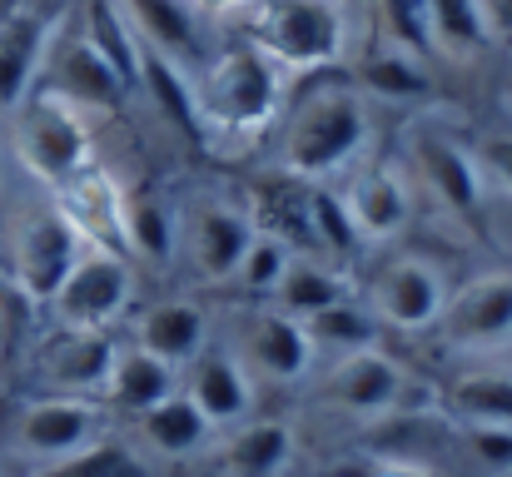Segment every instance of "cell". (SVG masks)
<instances>
[{"mask_svg": "<svg viewBox=\"0 0 512 477\" xmlns=\"http://www.w3.org/2000/svg\"><path fill=\"white\" fill-rule=\"evenodd\" d=\"M135 348L165 358L170 368L179 363H194L204 348H209V314L189 299H170V304H155L145 309L135 323Z\"/></svg>", "mask_w": 512, "mask_h": 477, "instance_id": "18", "label": "cell"}, {"mask_svg": "<svg viewBox=\"0 0 512 477\" xmlns=\"http://www.w3.org/2000/svg\"><path fill=\"white\" fill-rule=\"evenodd\" d=\"M80 35H85L90 50L115 70V80H120L125 90L140 85L145 45L135 40V30H130V20H125V10H120L115 0H90V5H85V30H80Z\"/></svg>", "mask_w": 512, "mask_h": 477, "instance_id": "23", "label": "cell"}, {"mask_svg": "<svg viewBox=\"0 0 512 477\" xmlns=\"http://www.w3.org/2000/svg\"><path fill=\"white\" fill-rule=\"evenodd\" d=\"M443 333L453 348H498L512 338V274H488L468 284L448 309H443Z\"/></svg>", "mask_w": 512, "mask_h": 477, "instance_id": "9", "label": "cell"}, {"mask_svg": "<svg viewBox=\"0 0 512 477\" xmlns=\"http://www.w3.org/2000/svg\"><path fill=\"white\" fill-rule=\"evenodd\" d=\"M125 244H130L135 254L155 259V264H165L174 254V219L155 194L125 199Z\"/></svg>", "mask_w": 512, "mask_h": 477, "instance_id": "32", "label": "cell"}, {"mask_svg": "<svg viewBox=\"0 0 512 477\" xmlns=\"http://www.w3.org/2000/svg\"><path fill=\"white\" fill-rule=\"evenodd\" d=\"M130 264L110 249H85L80 264L70 269V279L60 284V294L50 299V309L60 318V328H105L110 318L125 314L130 304Z\"/></svg>", "mask_w": 512, "mask_h": 477, "instance_id": "6", "label": "cell"}, {"mask_svg": "<svg viewBox=\"0 0 512 477\" xmlns=\"http://www.w3.org/2000/svg\"><path fill=\"white\" fill-rule=\"evenodd\" d=\"M348 214H353V229H358V239H393L403 224H408V214H413V204H408V189H403V179L393 174V169H368V174H358L353 184H348Z\"/></svg>", "mask_w": 512, "mask_h": 477, "instance_id": "20", "label": "cell"}, {"mask_svg": "<svg viewBox=\"0 0 512 477\" xmlns=\"http://www.w3.org/2000/svg\"><path fill=\"white\" fill-rule=\"evenodd\" d=\"M115 358H120V348L110 343L105 328H60V338L45 343L40 368L65 398H85L110 383Z\"/></svg>", "mask_w": 512, "mask_h": 477, "instance_id": "10", "label": "cell"}, {"mask_svg": "<svg viewBox=\"0 0 512 477\" xmlns=\"http://www.w3.org/2000/svg\"><path fill=\"white\" fill-rule=\"evenodd\" d=\"M309 338H314V348H334L339 358L348 353H363V348H373L378 343V314H368V309H358V304H334V309H324V314H314L309 323Z\"/></svg>", "mask_w": 512, "mask_h": 477, "instance_id": "31", "label": "cell"}, {"mask_svg": "<svg viewBox=\"0 0 512 477\" xmlns=\"http://www.w3.org/2000/svg\"><path fill=\"white\" fill-rule=\"evenodd\" d=\"M140 85H150V95H155V105H160V115L170 120L179 135H189V140H204V110H199V90L189 85V75H184V65H174L165 55H155V50H145V60H140Z\"/></svg>", "mask_w": 512, "mask_h": 477, "instance_id": "25", "label": "cell"}, {"mask_svg": "<svg viewBox=\"0 0 512 477\" xmlns=\"http://www.w3.org/2000/svg\"><path fill=\"white\" fill-rule=\"evenodd\" d=\"M199 110H204V125H219V130H259L274 105H279V65L269 60L264 45L254 40H239L229 50H219L204 75H199Z\"/></svg>", "mask_w": 512, "mask_h": 477, "instance_id": "2", "label": "cell"}, {"mask_svg": "<svg viewBox=\"0 0 512 477\" xmlns=\"http://www.w3.org/2000/svg\"><path fill=\"white\" fill-rule=\"evenodd\" d=\"M289 264H294V254H289V244H284V239L254 234V244H249V254H244V264H239V274H234V279H239L249 294H274V289L284 284Z\"/></svg>", "mask_w": 512, "mask_h": 477, "instance_id": "35", "label": "cell"}, {"mask_svg": "<svg viewBox=\"0 0 512 477\" xmlns=\"http://www.w3.org/2000/svg\"><path fill=\"white\" fill-rule=\"evenodd\" d=\"M20 159L45 184H70L80 169H90V135H85L75 105L55 100L50 90L40 100H30L25 120H20Z\"/></svg>", "mask_w": 512, "mask_h": 477, "instance_id": "5", "label": "cell"}, {"mask_svg": "<svg viewBox=\"0 0 512 477\" xmlns=\"http://www.w3.org/2000/svg\"><path fill=\"white\" fill-rule=\"evenodd\" d=\"M85 254V234L75 229V219L65 209H40L20 224L15 234V289L30 304H50L60 294V284L70 279V269Z\"/></svg>", "mask_w": 512, "mask_h": 477, "instance_id": "3", "label": "cell"}, {"mask_svg": "<svg viewBox=\"0 0 512 477\" xmlns=\"http://www.w3.org/2000/svg\"><path fill=\"white\" fill-rule=\"evenodd\" d=\"M363 80H368V90H378V95H423V70H418V60L403 55V50L373 55V60L363 65Z\"/></svg>", "mask_w": 512, "mask_h": 477, "instance_id": "37", "label": "cell"}, {"mask_svg": "<svg viewBox=\"0 0 512 477\" xmlns=\"http://www.w3.org/2000/svg\"><path fill=\"white\" fill-rule=\"evenodd\" d=\"M40 477H145V463L125 448V443H90L60 463H45Z\"/></svg>", "mask_w": 512, "mask_h": 477, "instance_id": "33", "label": "cell"}, {"mask_svg": "<svg viewBox=\"0 0 512 477\" xmlns=\"http://www.w3.org/2000/svg\"><path fill=\"white\" fill-rule=\"evenodd\" d=\"M413 159L428 179V189L453 209V214H473L483 204V164L468 145H458L443 130H423L413 140Z\"/></svg>", "mask_w": 512, "mask_h": 477, "instance_id": "15", "label": "cell"}, {"mask_svg": "<svg viewBox=\"0 0 512 477\" xmlns=\"http://www.w3.org/2000/svg\"><path fill=\"white\" fill-rule=\"evenodd\" d=\"M378 15H383L388 50H403V55H413V60L433 50V35H428V0H378Z\"/></svg>", "mask_w": 512, "mask_h": 477, "instance_id": "34", "label": "cell"}, {"mask_svg": "<svg viewBox=\"0 0 512 477\" xmlns=\"http://www.w3.org/2000/svg\"><path fill=\"white\" fill-rule=\"evenodd\" d=\"M468 448H473L478 463L493 468V473H508L512 468V428H488V423H478V428H468Z\"/></svg>", "mask_w": 512, "mask_h": 477, "instance_id": "38", "label": "cell"}, {"mask_svg": "<svg viewBox=\"0 0 512 477\" xmlns=\"http://www.w3.org/2000/svg\"><path fill=\"white\" fill-rule=\"evenodd\" d=\"M314 353L319 348H314L309 328L279 309L249 314V323H244V358H249V368H259L274 383H299L314 368Z\"/></svg>", "mask_w": 512, "mask_h": 477, "instance_id": "12", "label": "cell"}, {"mask_svg": "<svg viewBox=\"0 0 512 477\" xmlns=\"http://www.w3.org/2000/svg\"><path fill=\"white\" fill-rule=\"evenodd\" d=\"M254 224L239 214V209H229V204H199V209H189V259H194V269L209 279V284H219V279H234L239 274V264H244V254H249V244H254Z\"/></svg>", "mask_w": 512, "mask_h": 477, "instance_id": "13", "label": "cell"}, {"mask_svg": "<svg viewBox=\"0 0 512 477\" xmlns=\"http://www.w3.org/2000/svg\"><path fill=\"white\" fill-rule=\"evenodd\" d=\"M259 209H264V234L269 239H284V244L309 239L314 244V189H309V179L289 174V179L264 184Z\"/></svg>", "mask_w": 512, "mask_h": 477, "instance_id": "28", "label": "cell"}, {"mask_svg": "<svg viewBox=\"0 0 512 477\" xmlns=\"http://www.w3.org/2000/svg\"><path fill=\"white\" fill-rule=\"evenodd\" d=\"M135 30V40L174 65L204 60V25L194 15V0H115Z\"/></svg>", "mask_w": 512, "mask_h": 477, "instance_id": "14", "label": "cell"}, {"mask_svg": "<svg viewBox=\"0 0 512 477\" xmlns=\"http://www.w3.org/2000/svg\"><path fill=\"white\" fill-rule=\"evenodd\" d=\"M105 393H110V403H115L120 413L145 418L155 403H165V398L174 393V368L165 363V358L145 353V348H120Z\"/></svg>", "mask_w": 512, "mask_h": 477, "instance_id": "21", "label": "cell"}, {"mask_svg": "<svg viewBox=\"0 0 512 477\" xmlns=\"http://www.w3.org/2000/svg\"><path fill=\"white\" fill-rule=\"evenodd\" d=\"M90 443H100V408L90 398H40L15 418V448L40 463H60Z\"/></svg>", "mask_w": 512, "mask_h": 477, "instance_id": "7", "label": "cell"}, {"mask_svg": "<svg viewBox=\"0 0 512 477\" xmlns=\"http://www.w3.org/2000/svg\"><path fill=\"white\" fill-rule=\"evenodd\" d=\"M259 45L269 60L284 65H329L343 50V10L339 0H269L264 5V35Z\"/></svg>", "mask_w": 512, "mask_h": 477, "instance_id": "4", "label": "cell"}, {"mask_svg": "<svg viewBox=\"0 0 512 477\" xmlns=\"http://www.w3.org/2000/svg\"><path fill=\"white\" fill-rule=\"evenodd\" d=\"M294 458V428L279 418L264 423H244L229 443H224V468L234 477H279Z\"/></svg>", "mask_w": 512, "mask_h": 477, "instance_id": "24", "label": "cell"}, {"mask_svg": "<svg viewBox=\"0 0 512 477\" xmlns=\"http://www.w3.org/2000/svg\"><path fill=\"white\" fill-rule=\"evenodd\" d=\"M428 35L448 55H483L493 40L478 0H428Z\"/></svg>", "mask_w": 512, "mask_h": 477, "instance_id": "30", "label": "cell"}, {"mask_svg": "<svg viewBox=\"0 0 512 477\" xmlns=\"http://www.w3.org/2000/svg\"><path fill=\"white\" fill-rule=\"evenodd\" d=\"M274 299H279V314L309 323L314 314H324V309L343 304V299H348V289H343V279L334 274V269L309 264V259H294V264H289V274H284V284L274 289Z\"/></svg>", "mask_w": 512, "mask_h": 477, "instance_id": "27", "label": "cell"}, {"mask_svg": "<svg viewBox=\"0 0 512 477\" xmlns=\"http://www.w3.org/2000/svg\"><path fill=\"white\" fill-rule=\"evenodd\" d=\"M65 189V214L75 219V229L85 239H125V199L120 189L100 174V169H80Z\"/></svg>", "mask_w": 512, "mask_h": 477, "instance_id": "22", "label": "cell"}, {"mask_svg": "<svg viewBox=\"0 0 512 477\" xmlns=\"http://www.w3.org/2000/svg\"><path fill=\"white\" fill-rule=\"evenodd\" d=\"M194 408L209 418V428H239L249 418V403H254V383H249V368L244 358H234L229 348H204L194 363H189V388Z\"/></svg>", "mask_w": 512, "mask_h": 477, "instance_id": "11", "label": "cell"}, {"mask_svg": "<svg viewBox=\"0 0 512 477\" xmlns=\"http://www.w3.org/2000/svg\"><path fill=\"white\" fill-rule=\"evenodd\" d=\"M50 50V20L35 10H15L0 20V110L25 105L30 80Z\"/></svg>", "mask_w": 512, "mask_h": 477, "instance_id": "19", "label": "cell"}, {"mask_svg": "<svg viewBox=\"0 0 512 477\" xmlns=\"http://www.w3.org/2000/svg\"><path fill=\"white\" fill-rule=\"evenodd\" d=\"M483 5V20L493 35H508L512 40V0H478Z\"/></svg>", "mask_w": 512, "mask_h": 477, "instance_id": "40", "label": "cell"}, {"mask_svg": "<svg viewBox=\"0 0 512 477\" xmlns=\"http://www.w3.org/2000/svg\"><path fill=\"white\" fill-rule=\"evenodd\" d=\"M448 309L443 274L423 259H393L373 284V314L393 328H433Z\"/></svg>", "mask_w": 512, "mask_h": 477, "instance_id": "8", "label": "cell"}, {"mask_svg": "<svg viewBox=\"0 0 512 477\" xmlns=\"http://www.w3.org/2000/svg\"><path fill=\"white\" fill-rule=\"evenodd\" d=\"M140 433H145V443H150L155 453H165V458H189V453H199V448L214 438L209 418L194 408L189 393H170L165 403H155V408L140 418Z\"/></svg>", "mask_w": 512, "mask_h": 477, "instance_id": "26", "label": "cell"}, {"mask_svg": "<svg viewBox=\"0 0 512 477\" xmlns=\"http://www.w3.org/2000/svg\"><path fill=\"white\" fill-rule=\"evenodd\" d=\"M473 155H478V164H483V169H488V174H493V179L512 194V135H493V140H483Z\"/></svg>", "mask_w": 512, "mask_h": 477, "instance_id": "39", "label": "cell"}, {"mask_svg": "<svg viewBox=\"0 0 512 477\" xmlns=\"http://www.w3.org/2000/svg\"><path fill=\"white\" fill-rule=\"evenodd\" d=\"M368 140V110L348 85H314L284 130V164L299 179H324L343 169Z\"/></svg>", "mask_w": 512, "mask_h": 477, "instance_id": "1", "label": "cell"}, {"mask_svg": "<svg viewBox=\"0 0 512 477\" xmlns=\"http://www.w3.org/2000/svg\"><path fill=\"white\" fill-rule=\"evenodd\" d=\"M50 95L65 105H90V110H115L125 100V85L115 80V70L90 50L85 35H70L50 50Z\"/></svg>", "mask_w": 512, "mask_h": 477, "instance_id": "16", "label": "cell"}, {"mask_svg": "<svg viewBox=\"0 0 512 477\" xmlns=\"http://www.w3.org/2000/svg\"><path fill=\"white\" fill-rule=\"evenodd\" d=\"M329 398L353 418H378V413H388L403 398V373L378 348L348 353V358H339V368L329 378Z\"/></svg>", "mask_w": 512, "mask_h": 477, "instance_id": "17", "label": "cell"}, {"mask_svg": "<svg viewBox=\"0 0 512 477\" xmlns=\"http://www.w3.org/2000/svg\"><path fill=\"white\" fill-rule=\"evenodd\" d=\"M314 244H324L329 254L348 259L358 249V229H353V214L339 194L329 189H314Z\"/></svg>", "mask_w": 512, "mask_h": 477, "instance_id": "36", "label": "cell"}, {"mask_svg": "<svg viewBox=\"0 0 512 477\" xmlns=\"http://www.w3.org/2000/svg\"><path fill=\"white\" fill-rule=\"evenodd\" d=\"M453 408L478 428V423H488V428H512V373L503 368H478V373H463L458 383H453Z\"/></svg>", "mask_w": 512, "mask_h": 477, "instance_id": "29", "label": "cell"}]
</instances>
